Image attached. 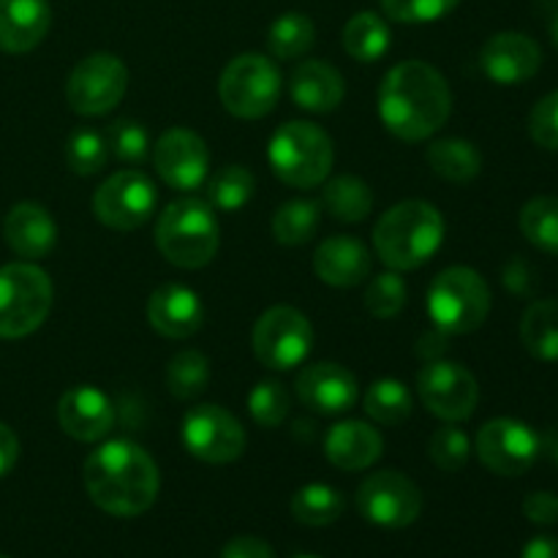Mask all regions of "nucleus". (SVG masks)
Returning a JSON list of instances; mask_svg holds the SVG:
<instances>
[{
	"label": "nucleus",
	"mask_w": 558,
	"mask_h": 558,
	"mask_svg": "<svg viewBox=\"0 0 558 558\" xmlns=\"http://www.w3.org/2000/svg\"><path fill=\"white\" fill-rule=\"evenodd\" d=\"M452 90L445 74L425 60L392 65L379 87V118L392 136L425 142L450 120Z\"/></svg>",
	"instance_id": "nucleus-1"
},
{
	"label": "nucleus",
	"mask_w": 558,
	"mask_h": 558,
	"mask_svg": "<svg viewBox=\"0 0 558 558\" xmlns=\"http://www.w3.org/2000/svg\"><path fill=\"white\" fill-rule=\"evenodd\" d=\"M85 490L98 510L114 518H136L158 499L161 477L145 447L129 439L104 441L82 466Z\"/></svg>",
	"instance_id": "nucleus-2"
},
{
	"label": "nucleus",
	"mask_w": 558,
	"mask_h": 558,
	"mask_svg": "<svg viewBox=\"0 0 558 558\" xmlns=\"http://www.w3.org/2000/svg\"><path fill=\"white\" fill-rule=\"evenodd\" d=\"M445 216L423 199L392 205L374 227V251L390 270H417L436 256L445 243Z\"/></svg>",
	"instance_id": "nucleus-3"
},
{
	"label": "nucleus",
	"mask_w": 558,
	"mask_h": 558,
	"mask_svg": "<svg viewBox=\"0 0 558 558\" xmlns=\"http://www.w3.org/2000/svg\"><path fill=\"white\" fill-rule=\"evenodd\" d=\"M218 229L216 210L210 202L183 196L169 202L156 221V245L169 265L180 270H199L210 265L218 254Z\"/></svg>",
	"instance_id": "nucleus-4"
},
{
	"label": "nucleus",
	"mask_w": 558,
	"mask_h": 558,
	"mask_svg": "<svg viewBox=\"0 0 558 558\" xmlns=\"http://www.w3.org/2000/svg\"><path fill=\"white\" fill-rule=\"evenodd\" d=\"M267 161L281 183L308 191L330 178L336 147L322 125L308 120H289L270 136Z\"/></svg>",
	"instance_id": "nucleus-5"
},
{
	"label": "nucleus",
	"mask_w": 558,
	"mask_h": 558,
	"mask_svg": "<svg viewBox=\"0 0 558 558\" xmlns=\"http://www.w3.org/2000/svg\"><path fill=\"white\" fill-rule=\"evenodd\" d=\"M430 322L445 336H469L490 314V289L472 267H447L434 278L425 300Z\"/></svg>",
	"instance_id": "nucleus-6"
},
{
	"label": "nucleus",
	"mask_w": 558,
	"mask_h": 558,
	"mask_svg": "<svg viewBox=\"0 0 558 558\" xmlns=\"http://www.w3.org/2000/svg\"><path fill=\"white\" fill-rule=\"evenodd\" d=\"M52 281L33 262L0 267V338H25L36 332L52 311Z\"/></svg>",
	"instance_id": "nucleus-7"
},
{
	"label": "nucleus",
	"mask_w": 558,
	"mask_h": 558,
	"mask_svg": "<svg viewBox=\"0 0 558 558\" xmlns=\"http://www.w3.org/2000/svg\"><path fill=\"white\" fill-rule=\"evenodd\" d=\"M218 96L234 118L259 120L276 109L281 96V71L267 54H238L218 80Z\"/></svg>",
	"instance_id": "nucleus-8"
},
{
	"label": "nucleus",
	"mask_w": 558,
	"mask_h": 558,
	"mask_svg": "<svg viewBox=\"0 0 558 558\" xmlns=\"http://www.w3.org/2000/svg\"><path fill=\"white\" fill-rule=\"evenodd\" d=\"M256 360L270 371H292L314 349V325L292 305H272L256 319L251 332Z\"/></svg>",
	"instance_id": "nucleus-9"
},
{
	"label": "nucleus",
	"mask_w": 558,
	"mask_h": 558,
	"mask_svg": "<svg viewBox=\"0 0 558 558\" xmlns=\"http://www.w3.org/2000/svg\"><path fill=\"white\" fill-rule=\"evenodd\" d=\"M129 69L112 52H93L74 65L65 82V101L82 118H101L123 101Z\"/></svg>",
	"instance_id": "nucleus-10"
},
{
	"label": "nucleus",
	"mask_w": 558,
	"mask_h": 558,
	"mask_svg": "<svg viewBox=\"0 0 558 558\" xmlns=\"http://www.w3.org/2000/svg\"><path fill=\"white\" fill-rule=\"evenodd\" d=\"M156 183L136 169H123L104 180L93 194V216L112 232H134L153 216Z\"/></svg>",
	"instance_id": "nucleus-11"
},
{
	"label": "nucleus",
	"mask_w": 558,
	"mask_h": 558,
	"mask_svg": "<svg viewBox=\"0 0 558 558\" xmlns=\"http://www.w3.org/2000/svg\"><path fill=\"white\" fill-rule=\"evenodd\" d=\"M180 436H183L185 450L196 461L213 463V466L234 463L248 445L243 423L218 403H202L185 412Z\"/></svg>",
	"instance_id": "nucleus-12"
},
{
	"label": "nucleus",
	"mask_w": 558,
	"mask_h": 558,
	"mask_svg": "<svg viewBox=\"0 0 558 558\" xmlns=\"http://www.w3.org/2000/svg\"><path fill=\"white\" fill-rule=\"evenodd\" d=\"M417 392L423 407L445 423H463L480 403L477 376L450 360H428L417 376Z\"/></svg>",
	"instance_id": "nucleus-13"
},
{
	"label": "nucleus",
	"mask_w": 558,
	"mask_h": 558,
	"mask_svg": "<svg viewBox=\"0 0 558 558\" xmlns=\"http://www.w3.org/2000/svg\"><path fill=\"white\" fill-rule=\"evenodd\" d=\"M357 510L379 529H407L423 512V490L407 474L387 469L365 477L357 488Z\"/></svg>",
	"instance_id": "nucleus-14"
},
{
	"label": "nucleus",
	"mask_w": 558,
	"mask_h": 558,
	"mask_svg": "<svg viewBox=\"0 0 558 558\" xmlns=\"http://www.w3.org/2000/svg\"><path fill=\"white\" fill-rule=\"evenodd\" d=\"M474 450L488 472L499 477H521L537 463L543 441L521 420L496 417L480 428Z\"/></svg>",
	"instance_id": "nucleus-15"
},
{
	"label": "nucleus",
	"mask_w": 558,
	"mask_h": 558,
	"mask_svg": "<svg viewBox=\"0 0 558 558\" xmlns=\"http://www.w3.org/2000/svg\"><path fill=\"white\" fill-rule=\"evenodd\" d=\"M153 167L174 191H196L210 172V150L191 129H169L153 145Z\"/></svg>",
	"instance_id": "nucleus-16"
},
{
	"label": "nucleus",
	"mask_w": 558,
	"mask_h": 558,
	"mask_svg": "<svg viewBox=\"0 0 558 558\" xmlns=\"http://www.w3.org/2000/svg\"><path fill=\"white\" fill-rule=\"evenodd\" d=\"M294 392L300 401L316 414L338 417L357 407L360 385L349 368L338 363L305 365L294 379Z\"/></svg>",
	"instance_id": "nucleus-17"
},
{
	"label": "nucleus",
	"mask_w": 558,
	"mask_h": 558,
	"mask_svg": "<svg viewBox=\"0 0 558 558\" xmlns=\"http://www.w3.org/2000/svg\"><path fill=\"white\" fill-rule=\"evenodd\" d=\"M480 65H483L485 76L496 85H523L543 65V49L526 33H496L485 41L483 52H480Z\"/></svg>",
	"instance_id": "nucleus-18"
},
{
	"label": "nucleus",
	"mask_w": 558,
	"mask_h": 558,
	"mask_svg": "<svg viewBox=\"0 0 558 558\" xmlns=\"http://www.w3.org/2000/svg\"><path fill=\"white\" fill-rule=\"evenodd\" d=\"M58 423L76 441H104L114 428V407L107 392L93 385H76L60 396Z\"/></svg>",
	"instance_id": "nucleus-19"
},
{
	"label": "nucleus",
	"mask_w": 558,
	"mask_h": 558,
	"mask_svg": "<svg viewBox=\"0 0 558 558\" xmlns=\"http://www.w3.org/2000/svg\"><path fill=\"white\" fill-rule=\"evenodd\" d=\"M147 322L158 336L185 341L205 325V305L191 287L163 283L147 300Z\"/></svg>",
	"instance_id": "nucleus-20"
},
{
	"label": "nucleus",
	"mask_w": 558,
	"mask_h": 558,
	"mask_svg": "<svg viewBox=\"0 0 558 558\" xmlns=\"http://www.w3.org/2000/svg\"><path fill=\"white\" fill-rule=\"evenodd\" d=\"M3 238L9 248L25 262L49 256L58 245V223L38 202H20L5 213Z\"/></svg>",
	"instance_id": "nucleus-21"
},
{
	"label": "nucleus",
	"mask_w": 558,
	"mask_h": 558,
	"mask_svg": "<svg viewBox=\"0 0 558 558\" xmlns=\"http://www.w3.org/2000/svg\"><path fill=\"white\" fill-rule=\"evenodd\" d=\"M314 272L327 287H360L371 276V254L357 238L332 234L314 251Z\"/></svg>",
	"instance_id": "nucleus-22"
},
{
	"label": "nucleus",
	"mask_w": 558,
	"mask_h": 558,
	"mask_svg": "<svg viewBox=\"0 0 558 558\" xmlns=\"http://www.w3.org/2000/svg\"><path fill=\"white\" fill-rule=\"evenodd\" d=\"M385 452V439L374 425L363 420L336 423L325 436V456L341 472H363L374 466Z\"/></svg>",
	"instance_id": "nucleus-23"
},
{
	"label": "nucleus",
	"mask_w": 558,
	"mask_h": 558,
	"mask_svg": "<svg viewBox=\"0 0 558 558\" xmlns=\"http://www.w3.org/2000/svg\"><path fill=\"white\" fill-rule=\"evenodd\" d=\"M52 25L49 0H0V49L25 54L47 38Z\"/></svg>",
	"instance_id": "nucleus-24"
},
{
	"label": "nucleus",
	"mask_w": 558,
	"mask_h": 558,
	"mask_svg": "<svg viewBox=\"0 0 558 558\" xmlns=\"http://www.w3.org/2000/svg\"><path fill=\"white\" fill-rule=\"evenodd\" d=\"M289 93H292V101L305 112L327 114L341 107L347 85H343V76L338 74V69H332L330 63L305 60L292 71Z\"/></svg>",
	"instance_id": "nucleus-25"
},
{
	"label": "nucleus",
	"mask_w": 558,
	"mask_h": 558,
	"mask_svg": "<svg viewBox=\"0 0 558 558\" xmlns=\"http://www.w3.org/2000/svg\"><path fill=\"white\" fill-rule=\"evenodd\" d=\"M341 41L349 58H354L357 63H376L390 52L392 33L385 16L376 11H360L343 25Z\"/></svg>",
	"instance_id": "nucleus-26"
},
{
	"label": "nucleus",
	"mask_w": 558,
	"mask_h": 558,
	"mask_svg": "<svg viewBox=\"0 0 558 558\" xmlns=\"http://www.w3.org/2000/svg\"><path fill=\"white\" fill-rule=\"evenodd\" d=\"M425 161L434 169V174L450 183H472L483 172V153L477 150V145L458 136L430 142Z\"/></svg>",
	"instance_id": "nucleus-27"
},
{
	"label": "nucleus",
	"mask_w": 558,
	"mask_h": 558,
	"mask_svg": "<svg viewBox=\"0 0 558 558\" xmlns=\"http://www.w3.org/2000/svg\"><path fill=\"white\" fill-rule=\"evenodd\" d=\"M521 341L534 360H558V300H537L523 311Z\"/></svg>",
	"instance_id": "nucleus-28"
},
{
	"label": "nucleus",
	"mask_w": 558,
	"mask_h": 558,
	"mask_svg": "<svg viewBox=\"0 0 558 558\" xmlns=\"http://www.w3.org/2000/svg\"><path fill=\"white\" fill-rule=\"evenodd\" d=\"M322 207H325L336 221L360 223L371 216V210H374V194H371V185L365 183V180L354 178V174H341V178H332L330 183L325 185Z\"/></svg>",
	"instance_id": "nucleus-29"
},
{
	"label": "nucleus",
	"mask_w": 558,
	"mask_h": 558,
	"mask_svg": "<svg viewBox=\"0 0 558 558\" xmlns=\"http://www.w3.org/2000/svg\"><path fill=\"white\" fill-rule=\"evenodd\" d=\"M347 510V501L338 488L327 483H308L292 496V515L303 526L322 529L336 523Z\"/></svg>",
	"instance_id": "nucleus-30"
},
{
	"label": "nucleus",
	"mask_w": 558,
	"mask_h": 558,
	"mask_svg": "<svg viewBox=\"0 0 558 558\" xmlns=\"http://www.w3.org/2000/svg\"><path fill=\"white\" fill-rule=\"evenodd\" d=\"M316 41L314 20L303 11H287L267 31V49L276 60H294L308 52Z\"/></svg>",
	"instance_id": "nucleus-31"
},
{
	"label": "nucleus",
	"mask_w": 558,
	"mask_h": 558,
	"mask_svg": "<svg viewBox=\"0 0 558 558\" xmlns=\"http://www.w3.org/2000/svg\"><path fill=\"white\" fill-rule=\"evenodd\" d=\"M163 381L178 401H194L210 385V363L199 349H183L167 363Z\"/></svg>",
	"instance_id": "nucleus-32"
},
{
	"label": "nucleus",
	"mask_w": 558,
	"mask_h": 558,
	"mask_svg": "<svg viewBox=\"0 0 558 558\" xmlns=\"http://www.w3.org/2000/svg\"><path fill=\"white\" fill-rule=\"evenodd\" d=\"M322 205L319 202L311 199H292L287 205H281L272 216V238L278 240L281 245H303L308 243L311 238L319 229V218H322Z\"/></svg>",
	"instance_id": "nucleus-33"
},
{
	"label": "nucleus",
	"mask_w": 558,
	"mask_h": 558,
	"mask_svg": "<svg viewBox=\"0 0 558 558\" xmlns=\"http://www.w3.org/2000/svg\"><path fill=\"white\" fill-rule=\"evenodd\" d=\"M365 414L379 425H403L412 417V392L398 379H376L365 392Z\"/></svg>",
	"instance_id": "nucleus-34"
},
{
	"label": "nucleus",
	"mask_w": 558,
	"mask_h": 558,
	"mask_svg": "<svg viewBox=\"0 0 558 558\" xmlns=\"http://www.w3.org/2000/svg\"><path fill=\"white\" fill-rule=\"evenodd\" d=\"M256 191V178L245 167H223L207 180V202L213 210L238 213L251 202Z\"/></svg>",
	"instance_id": "nucleus-35"
},
{
	"label": "nucleus",
	"mask_w": 558,
	"mask_h": 558,
	"mask_svg": "<svg viewBox=\"0 0 558 558\" xmlns=\"http://www.w3.org/2000/svg\"><path fill=\"white\" fill-rule=\"evenodd\" d=\"M521 232L534 248L558 256V196H534L521 210Z\"/></svg>",
	"instance_id": "nucleus-36"
},
{
	"label": "nucleus",
	"mask_w": 558,
	"mask_h": 558,
	"mask_svg": "<svg viewBox=\"0 0 558 558\" xmlns=\"http://www.w3.org/2000/svg\"><path fill=\"white\" fill-rule=\"evenodd\" d=\"M109 161V147L104 134L90 129H80L65 142V163L74 174H98Z\"/></svg>",
	"instance_id": "nucleus-37"
},
{
	"label": "nucleus",
	"mask_w": 558,
	"mask_h": 558,
	"mask_svg": "<svg viewBox=\"0 0 558 558\" xmlns=\"http://www.w3.org/2000/svg\"><path fill=\"white\" fill-rule=\"evenodd\" d=\"M469 456H472V441H469L466 430L458 428L456 423L441 425L430 434L428 439V458L434 461L436 469L452 474L461 472L466 466Z\"/></svg>",
	"instance_id": "nucleus-38"
},
{
	"label": "nucleus",
	"mask_w": 558,
	"mask_h": 558,
	"mask_svg": "<svg viewBox=\"0 0 558 558\" xmlns=\"http://www.w3.org/2000/svg\"><path fill=\"white\" fill-rule=\"evenodd\" d=\"M363 305L374 319H392V316L401 314L403 305H407V283H403L401 272L390 270L371 278L368 287H365Z\"/></svg>",
	"instance_id": "nucleus-39"
},
{
	"label": "nucleus",
	"mask_w": 558,
	"mask_h": 558,
	"mask_svg": "<svg viewBox=\"0 0 558 558\" xmlns=\"http://www.w3.org/2000/svg\"><path fill=\"white\" fill-rule=\"evenodd\" d=\"M289 409L292 401L281 381L265 379L248 392V414L262 428H278L289 417Z\"/></svg>",
	"instance_id": "nucleus-40"
},
{
	"label": "nucleus",
	"mask_w": 558,
	"mask_h": 558,
	"mask_svg": "<svg viewBox=\"0 0 558 558\" xmlns=\"http://www.w3.org/2000/svg\"><path fill=\"white\" fill-rule=\"evenodd\" d=\"M104 140H107L109 153L125 163H142L153 153L150 134L136 120H114Z\"/></svg>",
	"instance_id": "nucleus-41"
},
{
	"label": "nucleus",
	"mask_w": 558,
	"mask_h": 558,
	"mask_svg": "<svg viewBox=\"0 0 558 558\" xmlns=\"http://www.w3.org/2000/svg\"><path fill=\"white\" fill-rule=\"evenodd\" d=\"M387 20L403 25H425V22L445 20L461 0H379Z\"/></svg>",
	"instance_id": "nucleus-42"
},
{
	"label": "nucleus",
	"mask_w": 558,
	"mask_h": 558,
	"mask_svg": "<svg viewBox=\"0 0 558 558\" xmlns=\"http://www.w3.org/2000/svg\"><path fill=\"white\" fill-rule=\"evenodd\" d=\"M529 134L545 150H558V90L534 104L529 114Z\"/></svg>",
	"instance_id": "nucleus-43"
},
{
	"label": "nucleus",
	"mask_w": 558,
	"mask_h": 558,
	"mask_svg": "<svg viewBox=\"0 0 558 558\" xmlns=\"http://www.w3.org/2000/svg\"><path fill=\"white\" fill-rule=\"evenodd\" d=\"M523 515L537 526H556L558 523V496L548 490H537L529 494L523 501Z\"/></svg>",
	"instance_id": "nucleus-44"
},
{
	"label": "nucleus",
	"mask_w": 558,
	"mask_h": 558,
	"mask_svg": "<svg viewBox=\"0 0 558 558\" xmlns=\"http://www.w3.org/2000/svg\"><path fill=\"white\" fill-rule=\"evenodd\" d=\"M221 558H276V554L259 537H234L223 545Z\"/></svg>",
	"instance_id": "nucleus-45"
},
{
	"label": "nucleus",
	"mask_w": 558,
	"mask_h": 558,
	"mask_svg": "<svg viewBox=\"0 0 558 558\" xmlns=\"http://www.w3.org/2000/svg\"><path fill=\"white\" fill-rule=\"evenodd\" d=\"M20 461V439L5 423H0V477L11 474V469Z\"/></svg>",
	"instance_id": "nucleus-46"
},
{
	"label": "nucleus",
	"mask_w": 558,
	"mask_h": 558,
	"mask_svg": "<svg viewBox=\"0 0 558 558\" xmlns=\"http://www.w3.org/2000/svg\"><path fill=\"white\" fill-rule=\"evenodd\" d=\"M521 558H558V539L554 537L529 539Z\"/></svg>",
	"instance_id": "nucleus-47"
},
{
	"label": "nucleus",
	"mask_w": 558,
	"mask_h": 558,
	"mask_svg": "<svg viewBox=\"0 0 558 558\" xmlns=\"http://www.w3.org/2000/svg\"><path fill=\"white\" fill-rule=\"evenodd\" d=\"M548 31H550V38H554V44H556V49H558V9H556V14L550 16Z\"/></svg>",
	"instance_id": "nucleus-48"
},
{
	"label": "nucleus",
	"mask_w": 558,
	"mask_h": 558,
	"mask_svg": "<svg viewBox=\"0 0 558 558\" xmlns=\"http://www.w3.org/2000/svg\"><path fill=\"white\" fill-rule=\"evenodd\" d=\"M550 456H554V461L558 466V434H554V439H550Z\"/></svg>",
	"instance_id": "nucleus-49"
},
{
	"label": "nucleus",
	"mask_w": 558,
	"mask_h": 558,
	"mask_svg": "<svg viewBox=\"0 0 558 558\" xmlns=\"http://www.w3.org/2000/svg\"><path fill=\"white\" fill-rule=\"evenodd\" d=\"M294 558H316V556H294Z\"/></svg>",
	"instance_id": "nucleus-50"
},
{
	"label": "nucleus",
	"mask_w": 558,
	"mask_h": 558,
	"mask_svg": "<svg viewBox=\"0 0 558 558\" xmlns=\"http://www.w3.org/2000/svg\"><path fill=\"white\" fill-rule=\"evenodd\" d=\"M0 558H9V556H0Z\"/></svg>",
	"instance_id": "nucleus-51"
}]
</instances>
